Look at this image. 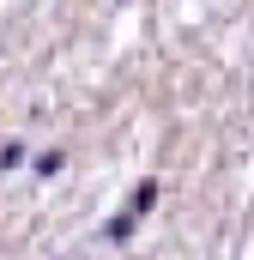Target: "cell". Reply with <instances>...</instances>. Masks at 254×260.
<instances>
[{
    "label": "cell",
    "mask_w": 254,
    "mask_h": 260,
    "mask_svg": "<svg viewBox=\"0 0 254 260\" xmlns=\"http://www.w3.org/2000/svg\"><path fill=\"white\" fill-rule=\"evenodd\" d=\"M103 236H109V242H127V236H133V212H121V218H109V224H103Z\"/></svg>",
    "instance_id": "1"
},
{
    "label": "cell",
    "mask_w": 254,
    "mask_h": 260,
    "mask_svg": "<svg viewBox=\"0 0 254 260\" xmlns=\"http://www.w3.org/2000/svg\"><path fill=\"white\" fill-rule=\"evenodd\" d=\"M151 206H157V182H139V194H133V218L151 212Z\"/></svg>",
    "instance_id": "2"
}]
</instances>
